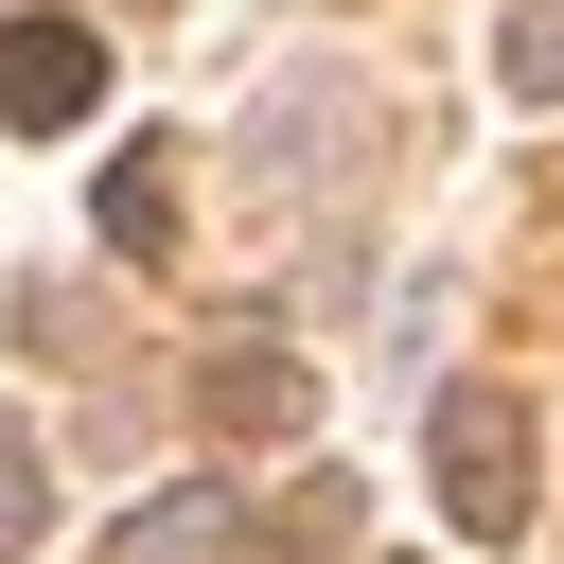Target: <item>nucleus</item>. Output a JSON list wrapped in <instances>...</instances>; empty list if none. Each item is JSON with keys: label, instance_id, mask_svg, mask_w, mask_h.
<instances>
[{"label": "nucleus", "instance_id": "nucleus-1", "mask_svg": "<svg viewBox=\"0 0 564 564\" xmlns=\"http://www.w3.org/2000/svg\"><path fill=\"white\" fill-rule=\"evenodd\" d=\"M423 458H441V511H458V546H529V494H546V458H529V405H511V388H441Z\"/></svg>", "mask_w": 564, "mask_h": 564}, {"label": "nucleus", "instance_id": "nucleus-2", "mask_svg": "<svg viewBox=\"0 0 564 564\" xmlns=\"http://www.w3.org/2000/svg\"><path fill=\"white\" fill-rule=\"evenodd\" d=\"M352 123H370V88H352V70H300V88H264L247 176H264V194H335V176H352Z\"/></svg>", "mask_w": 564, "mask_h": 564}, {"label": "nucleus", "instance_id": "nucleus-3", "mask_svg": "<svg viewBox=\"0 0 564 564\" xmlns=\"http://www.w3.org/2000/svg\"><path fill=\"white\" fill-rule=\"evenodd\" d=\"M106 106V35L88 18H0V123L18 141H70Z\"/></svg>", "mask_w": 564, "mask_h": 564}, {"label": "nucleus", "instance_id": "nucleus-4", "mask_svg": "<svg viewBox=\"0 0 564 564\" xmlns=\"http://www.w3.org/2000/svg\"><path fill=\"white\" fill-rule=\"evenodd\" d=\"M247 546H264V511H247V494H212V476H176V494H141V511H123V546H106V564H247Z\"/></svg>", "mask_w": 564, "mask_h": 564}, {"label": "nucleus", "instance_id": "nucleus-5", "mask_svg": "<svg viewBox=\"0 0 564 564\" xmlns=\"http://www.w3.org/2000/svg\"><path fill=\"white\" fill-rule=\"evenodd\" d=\"M194 423H229V441L300 423V352H264V335H247V352H212V370H194Z\"/></svg>", "mask_w": 564, "mask_h": 564}, {"label": "nucleus", "instance_id": "nucleus-6", "mask_svg": "<svg viewBox=\"0 0 564 564\" xmlns=\"http://www.w3.org/2000/svg\"><path fill=\"white\" fill-rule=\"evenodd\" d=\"M494 70H511V106H564V0H511L494 18Z\"/></svg>", "mask_w": 564, "mask_h": 564}, {"label": "nucleus", "instance_id": "nucleus-7", "mask_svg": "<svg viewBox=\"0 0 564 564\" xmlns=\"http://www.w3.org/2000/svg\"><path fill=\"white\" fill-rule=\"evenodd\" d=\"M106 247H141V264L176 247V176L159 159H106Z\"/></svg>", "mask_w": 564, "mask_h": 564}, {"label": "nucleus", "instance_id": "nucleus-8", "mask_svg": "<svg viewBox=\"0 0 564 564\" xmlns=\"http://www.w3.org/2000/svg\"><path fill=\"white\" fill-rule=\"evenodd\" d=\"M35 511H53V458H35V441H18V423H0V564H18V546H35Z\"/></svg>", "mask_w": 564, "mask_h": 564}, {"label": "nucleus", "instance_id": "nucleus-9", "mask_svg": "<svg viewBox=\"0 0 564 564\" xmlns=\"http://www.w3.org/2000/svg\"><path fill=\"white\" fill-rule=\"evenodd\" d=\"M282 546H352V476H300L282 494Z\"/></svg>", "mask_w": 564, "mask_h": 564}]
</instances>
